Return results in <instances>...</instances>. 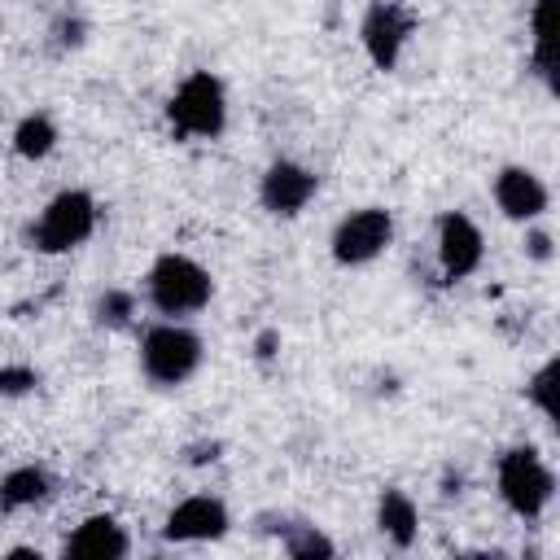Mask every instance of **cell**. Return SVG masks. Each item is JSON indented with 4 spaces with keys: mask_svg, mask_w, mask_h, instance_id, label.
<instances>
[{
    "mask_svg": "<svg viewBox=\"0 0 560 560\" xmlns=\"http://www.w3.org/2000/svg\"><path fill=\"white\" fill-rule=\"evenodd\" d=\"M166 118L175 127V136H219L223 122H228V101H223V83L210 74V70H197L188 74L171 105H166Z\"/></svg>",
    "mask_w": 560,
    "mask_h": 560,
    "instance_id": "1",
    "label": "cell"
},
{
    "mask_svg": "<svg viewBox=\"0 0 560 560\" xmlns=\"http://www.w3.org/2000/svg\"><path fill=\"white\" fill-rule=\"evenodd\" d=\"M149 302L162 315H188L210 302V271L184 254H162L149 271Z\"/></svg>",
    "mask_w": 560,
    "mask_h": 560,
    "instance_id": "2",
    "label": "cell"
},
{
    "mask_svg": "<svg viewBox=\"0 0 560 560\" xmlns=\"http://www.w3.org/2000/svg\"><path fill=\"white\" fill-rule=\"evenodd\" d=\"M92 228H96V201H92L88 192L70 188V192H57V197L44 206L39 223L31 228V241H35V249H44V254H66V249L83 245V241L92 236Z\"/></svg>",
    "mask_w": 560,
    "mask_h": 560,
    "instance_id": "3",
    "label": "cell"
},
{
    "mask_svg": "<svg viewBox=\"0 0 560 560\" xmlns=\"http://www.w3.org/2000/svg\"><path fill=\"white\" fill-rule=\"evenodd\" d=\"M499 494L516 516H538L556 494V477L534 446H516L499 459Z\"/></svg>",
    "mask_w": 560,
    "mask_h": 560,
    "instance_id": "4",
    "label": "cell"
},
{
    "mask_svg": "<svg viewBox=\"0 0 560 560\" xmlns=\"http://www.w3.org/2000/svg\"><path fill=\"white\" fill-rule=\"evenodd\" d=\"M140 363L149 372V381L158 385H179L197 372L201 363V337L179 328V324H158L144 332L140 341Z\"/></svg>",
    "mask_w": 560,
    "mask_h": 560,
    "instance_id": "5",
    "label": "cell"
},
{
    "mask_svg": "<svg viewBox=\"0 0 560 560\" xmlns=\"http://www.w3.org/2000/svg\"><path fill=\"white\" fill-rule=\"evenodd\" d=\"M389 236H394L389 210H376V206L354 210V214H346V219L337 223V232H332V258L346 262V267L372 262V258L389 245Z\"/></svg>",
    "mask_w": 560,
    "mask_h": 560,
    "instance_id": "6",
    "label": "cell"
},
{
    "mask_svg": "<svg viewBox=\"0 0 560 560\" xmlns=\"http://www.w3.org/2000/svg\"><path fill=\"white\" fill-rule=\"evenodd\" d=\"M411 26H416V18L402 4H389V0L385 4H372L368 18H363V48H368V57L381 70H394V61H398Z\"/></svg>",
    "mask_w": 560,
    "mask_h": 560,
    "instance_id": "7",
    "label": "cell"
},
{
    "mask_svg": "<svg viewBox=\"0 0 560 560\" xmlns=\"http://www.w3.org/2000/svg\"><path fill=\"white\" fill-rule=\"evenodd\" d=\"M438 262H442L446 280H464V276L477 271V262H481V232H477V223L468 214H459V210L442 214V223H438Z\"/></svg>",
    "mask_w": 560,
    "mask_h": 560,
    "instance_id": "8",
    "label": "cell"
},
{
    "mask_svg": "<svg viewBox=\"0 0 560 560\" xmlns=\"http://www.w3.org/2000/svg\"><path fill=\"white\" fill-rule=\"evenodd\" d=\"M228 529V508L210 494H197V499H184L171 516H166V538L171 542H206V538H219Z\"/></svg>",
    "mask_w": 560,
    "mask_h": 560,
    "instance_id": "9",
    "label": "cell"
},
{
    "mask_svg": "<svg viewBox=\"0 0 560 560\" xmlns=\"http://www.w3.org/2000/svg\"><path fill=\"white\" fill-rule=\"evenodd\" d=\"M315 197V175L298 162H276L262 175V206L271 214H298Z\"/></svg>",
    "mask_w": 560,
    "mask_h": 560,
    "instance_id": "10",
    "label": "cell"
},
{
    "mask_svg": "<svg viewBox=\"0 0 560 560\" xmlns=\"http://www.w3.org/2000/svg\"><path fill=\"white\" fill-rule=\"evenodd\" d=\"M494 201H499V210L508 219H538L547 210V188H542V179L534 171L508 166L494 179Z\"/></svg>",
    "mask_w": 560,
    "mask_h": 560,
    "instance_id": "11",
    "label": "cell"
},
{
    "mask_svg": "<svg viewBox=\"0 0 560 560\" xmlns=\"http://www.w3.org/2000/svg\"><path fill=\"white\" fill-rule=\"evenodd\" d=\"M127 534L114 516H88L70 538H66V556H96V560H118L127 556Z\"/></svg>",
    "mask_w": 560,
    "mask_h": 560,
    "instance_id": "12",
    "label": "cell"
},
{
    "mask_svg": "<svg viewBox=\"0 0 560 560\" xmlns=\"http://www.w3.org/2000/svg\"><path fill=\"white\" fill-rule=\"evenodd\" d=\"M376 525H381V534L389 542L411 547V538H416V503L402 490H385L381 494V508H376Z\"/></svg>",
    "mask_w": 560,
    "mask_h": 560,
    "instance_id": "13",
    "label": "cell"
},
{
    "mask_svg": "<svg viewBox=\"0 0 560 560\" xmlns=\"http://www.w3.org/2000/svg\"><path fill=\"white\" fill-rule=\"evenodd\" d=\"M48 499V472L44 468H13L4 481H0V508H31Z\"/></svg>",
    "mask_w": 560,
    "mask_h": 560,
    "instance_id": "14",
    "label": "cell"
},
{
    "mask_svg": "<svg viewBox=\"0 0 560 560\" xmlns=\"http://www.w3.org/2000/svg\"><path fill=\"white\" fill-rule=\"evenodd\" d=\"M556 0H534V66L542 79L556 74Z\"/></svg>",
    "mask_w": 560,
    "mask_h": 560,
    "instance_id": "15",
    "label": "cell"
},
{
    "mask_svg": "<svg viewBox=\"0 0 560 560\" xmlns=\"http://www.w3.org/2000/svg\"><path fill=\"white\" fill-rule=\"evenodd\" d=\"M52 144H57V127L48 114H26L13 131V149L22 158H44V153H52Z\"/></svg>",
    "mask_w": 560,
    "mask_h": 560,
    "instance_id": "16",
    "label": "cell"
},
{
    "mask_svg": "<svg viewBox=\"0 0 560 560\" xmlns=\"http://www.w3.org/2000/svg\"><path fill=\"white\" fill-rule=\"evenodd\" d=\"M556 376H560V363L551 359V363H542V372L529 381V398L542 407V416H547V420H556V416H560V402H556Z\"/></svg>",
    "mask_w": 560,
    "mask_h": 560,
    "instance_id": "17",
    "label": "cell"
},
{
    "mask_svg": "<svg viewBox=\"0 0 560 560\" xmlns=\"http://www.w3.org/2000/svg\"><path fill=\"white\" fill-rule=\"evenodd\" d=\"M131 293H122V289H109L101 302H96V319L101 324H109V328H118V324H127V315H131Z\"/></svg>",
    "mask_w": 560,
    "mask_h": 560,
    "instance_id": "18",
    "label": "cell"
},
{
    "mask_svg": "<svg viewBox=\"0 0 560 560\" xmlns=\"http://www.w3.org/2000/svg\"><path fill=\"white\" fill-rule=\"evenodd\" d=\"M284 551L289 556H332V542L324 534H315V529H293L289 542H284Z\"/></svg>",
    "mask_w": 560,
    "mask_h": 560,
    "instance_id": "19",
    "label": "cell"
},
{
    "mask_svg": "<svg viewBox=\"0 0 560 560\" xmlns=\"http://www.w3.org/2000/svg\"><path fill=\"white\" fill-rule=\"evenodd\" d=\"M35 381V368H0V394H26Z\"/></svg>",
    "mask_w": 560,
    "mask_h": 560,
    "instance_id": "20",
    "label": "cell"
},
{
    "mask_svg": "<svg viewBox=\"0 0 560 560\" xmlns=\"http://www.w3.org/2000/svg\"><path fill=\"white\" fill-rule=\"evenodd\" d=\"M529 254H534V258H551V236H547V232H534V236H529Z\"/></svg>",
    "mask_w": 560,
    "mask_h": 560,
    "instance_id": "21",
    "label": "cell"
},
{
    "mask_svg": "<svg viewBox=\"0 0 560 560\" xmlns=\"http://www.w3.org/2000/svg\"><path fill=\"white\" fill-rule=\"evenodd\" d=\"M258 354H262V359L276 354V332H262V337H258Z\"/></svg>",
    "mask_w": 560,
    "mask_h": 560,
    "instance_id": "22",
    "label": "cell"
}]
</instances>
